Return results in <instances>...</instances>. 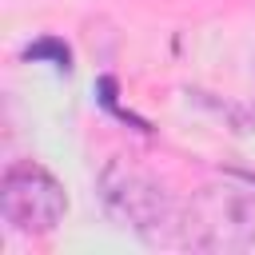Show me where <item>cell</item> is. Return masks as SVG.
Masks as SVG:
<instances>
[{
  "mask_svg": "<svg viewBox=\"0 0 255 255\" xmlns=\"http://www.w3.org/2000/svg\"><path fill=\"white\" fill-rule=\"evenodd\" d=\"M68 211L64 187L40 167V163H16L0 179V215L12 231L44 235L52 231Z\"/></svg>",
  "mask_w": 255,
  "mask_h": 255,
  "instance_id": "3957f363",
  "label": "cell"
},
{
  "mask_svg": "<svg viewBox=\"0 0 255 255\" xmlns=\"http://www.w3.org/2000/svg\"><path fill=\"white\" fill-rule=\"evenodd\" d=\"M44 56H52L60 72L72 68V52H68V44H60V40H40V44H28V48H24V60H44Z\"/></svg>",
  "mask_w": 255,
  "mask_h": 255,
  "instance_id": "277c9868",
  "label": "cell"
},
{
  "mask_svg": "<svg viewBox=\"0 0 255 255\" xmlns=\"http://www.w3.org/2000/svg\"><path fill=\"white\" fill-rule=\"evenodd\" d=\"M179 243L191 251H247L255 247V191L235 183L203 187L179 223Z\"/></svg>",
  "mask_w": 255,
  "mask_h": 255,
  "instance_id": "7a4b0ae2",
  "label": "cell"
},
{
  "mask_svg": "<svg viewBox=\"0 0 255 255\" xmlns=\"http://www.w3.org/2000/svg\"><path fill=\"white\" fill-rule=\"evenodd\" d=\"M100 195L112 207V215H120L139 239L147 243H171L179 235V207L175 199L163 191L159 179H151L147 171H139L131 159H108L100 171Z\"/></svg>",
  "mask_w": 255,
  "mask_h": 255,
  "instance_id": "6da1fadb",
  "label": "cell"
}]
</instances>
